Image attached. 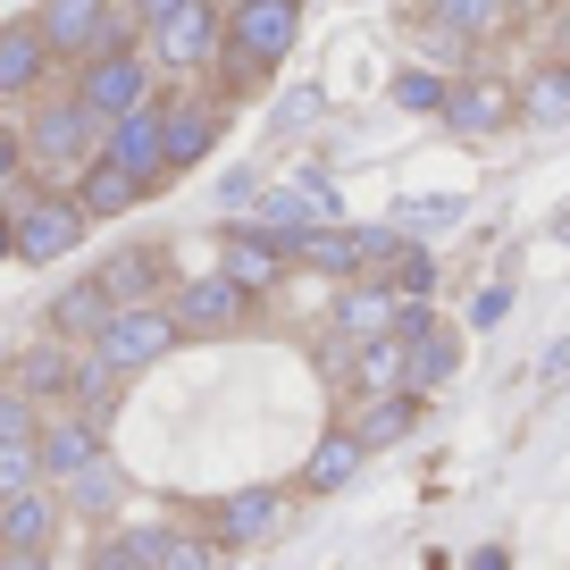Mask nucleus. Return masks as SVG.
<instances>
[{
  "label": "nucleus",
  "mask_w": 570,
  "mask_h": 570,
  "mask_svg": "<svg viewBox=\"0 0 570 570\" xmlns=\"http://www.w3.org/2000/svg\"><path fill=\"white\" fill-rule=\"evenodd\" d=\"M294 42H303V0H244V9H227V42H218L227 92H261Z\"/></svg>",
  "instance_id": "f257e3e1"
},
{
  "label": "nucleus",
  "mask_w": 570,
  "mask_h": 570,
  "mask_svg": "<svg viewBox=\"0 0 570 570\" xmlns=\"http://www.w3.org/2000/svg\"><path fill=\"white\" fill-rule=\"evenodd\" d=\"M177 344L185 336H177V320H168L160 303L151 311H109V327L92 336V361H101L109 377H135V370H151V361H168Z\"/></svg>",
  "instance_id": "f03ea898"
},
{
  "label": "nucleus",
  "mask_w": 570,
  "mask_h": 570,
  "mask_svg": "<svg viewBox=\"0 0 570 570\" xmlns=\"http://www.w3.org/2000/svg\"><path fill=\"white\" fill-rule=\"evenodd\" d=\"M18 142H26V160H42V168H76V177L101 160V126L76 109V92H68V101H42V109H35V126H26Z\"/></svg>",
  "instance_id": "7ed1b4c3"
},
{
  "label": "nucleus",
  "mask_w": 570,
  "mask_h": 570,
  "mask_svg": "<svg viewBox=\"0 0 570 570\" xmlns=\"http://www.w3.org/2000/svg\"><path fill=\"white\" fill-rule=\"evenodd\" d=\"M151 92H142V59L126 51V42H109V51H92L85 68H76V109H85L92 126L126 118V109H142Z\"/></svg>",
  "instance_id": "20e7f679"
},
{
  "label": "nucleus",
  "mask_w": 570,
  "mask_h": 570,
  "mask_svg": "<svg viewBox=\"0 0 570 570\" xmlns=\"http://www.w3.org/2000/svg\"><path fill=\"white\" fill-rule=\"evenodd\" d=\"M35 35L51 59H92L118 42V26H109V0H42L35 9Z\"/></svg>",
  "instance_id": "39448f33"
},
{
  "label": "nucleus",
  "mask_w": 570,
  "mask_h": 570,
  "mask_svg": "<svg viewBox=\"0 0 570 570\" xmlns=\"http://www.w3.org/2000/svg\"><path fill=\"white\" fill-rule=\"evenodd\" d=\"M101 160L151 194V185L168 177V168H160V101H142V109H126V118H109V126H101Z\"/></svg>",
  "instance_id": "423d86ee"
},
{
  "label": "nucleus",
  "mask_w": 570,
  "mask_h": 570,
  "mask_svg": "<svg viewBox=\"0 0 570 570\" xmlns=\"http://www.w3.org/2000/svg\"><path fill=\"white\" fill-rule=\"evenodd\" d=\"M85 462H101V420H85V411H51V420L35 428V470H42V487H68Z\"/></svg>",
  "instance_id": "0eeeda50"
},
{
  "label": "nucleus",
  "mask_w": 570,
  "mask_h": 570,
  "mask_svg": "<svg viewBox=\"0 0 570 570\" xmlns=\"http://www.w3.org/2000/svg\"><path fill=\"white\" fill-rule=\"evenodd\" d=\"M168 320H177V336H227V327L252 320V294H244V285H227V277H185Z\"/></svg>",
  "instance_id": "6e6552de"
},
{
  "label": "nucleus",
  "mask_w": 570,
  "mask_h": 570,
  "mask_svg": "<svg viewBox=\"0 0 570 570\" xmlns=\"http://www.w3.org/2000/svg\"><path fill=\"white\" fill-rule=\"evenodd\" d=\"M277 520H285V495H277V487H235V495L210 503V537H218L227 553L268 546V537H277Z\"/></svg>",
  "instance_id": "1a4fd4ad"
},
{
  "label": "nucleus",
  "mask_w": 570,
  "mask_h": 570,
  "mask_svg": "<svg viewBox=\"0 0 570 570\" xmlns=\"http://www.w3.org/2000/svg\"><path fill=\"white\" fill-rule=\"evenodd\" d=\"M85 227H92V218L76 210L68 194H35L18 210V261H35V268L59 261V252H76V235H85Z\"/></svg>",
  "instance_id": "9d476101"
},
{
  "label": "nucleus",
  "mask_w": 570,
  "mask_h": 570,
  "mask_svg": "<svg viewBox=\"0 0 570 570\" xmlns=\"http://www.w3.org/2000/svg\"><path fill=\"white\" fill-rule=\"evenodd\" d=\"M151 42H160V68L194 76V68H210V59H218V42H227V18H218L210 0H194V9H177L168 26H151Z\"/></svg>",
  "instance_id": "9b49d317"
},
{
  "label": "nucleus",
  "mask_w": 570,
  "mask_h": 570,
  "mask_svg": "<svg viewBox=\"0 0 570 570\" xmlns=\"http://www.w3.org/2000/svg\"><path fill=\"white\" fill-rule=\"evenodd\" d=\"M277 268H285V244H268L261 227H218V277L227 285H244V294H268L277 285Z\"/></svg>",
  "instance_id": "f8f14e48"
},
{
  "label": "nucleus",
  "mask_w": 570,
  "mask_h": 570,
  "mask_svg": "<svg viewBox=\"0 0 570 570\" xmlns=\"http://www.w3.org/2000/svg\"><path fill=\"white\" fill-rule=\"evenodd\" d=\"M218 142V109L210 101H160V168H202Z\"/></svg>",
  "instance_id": "ddd939ff"
},
{
  "label": "nucleus",
  "mask_w": 570,
  "mask_h": 570,
  "mask_svg": "<svg viewBox=\"0 0 570 570\" xmlns=\"http://www.w3.org/2000/svg\"><path fill=\"white\" fill-rule=\"evenodd\" d=\"M436 118H445L453 135H495V126L512 118V92H503V76H453Z\"/></svg>",
  "instance_id": "4468645a"
},
{
  "label": "nucleus",
  "mask_w": 570,
  "mask_h": 570,
  "mask_svg": "<svg viewBox=\"0 0 570 570\" xmlns=\"http://www.w3.org/2000/svg\"><path fill=\"white\" fill-rule=\"evenodd\" d=\"M51 537H59L51 487H35V495H9V503H0V553H51Z\"/></svg>",
  "instance_id": "2eb2a0df"
},
{
  "label": "nucleus",
  "mask_w": 570,
  "mask_h": 570,
  "mask_svg": "<svg viewBox=\"0 0 570 570\" xmlns=\"http://www.w3.org/2000/svg\"><path fill=\"white\" fill-rule=\"evenodd\" d=\"M92 285H101L109 311H151V303H160V252H118Z\"/></svg>",
  "instance_id": "dca6fc26"
},
{
  "label": "nucleus",
  "mask_w": 570,
  "mask_h": 570,
  "mask_svg": "<svg viewBox=\"0 0 570 570\" xmlns=\"http://www.w3.org/2000/svg\"><path fill=\"white\" fill-rule=\"evenodd\" d=\"M428 18L445 26L453 42H495V35H512L520 0H428Z\"/></svg>",
  "instance_id": "f3484780"
},
{
  "label": "nucleus",
  "mask_w": 570,
  "mask_h": 570,
  "mask_svg": "<svg viewBox=\"0 0 570 570\" xmlns=\"http://www.w3.org/2000/svg\"><path fill=\"white\" fill-rule=\"evenodd\" d=\"M361 462H370V453L353 445V428H327L320 445H311V462H303V487L311 495H344V487L361 479Z\"/></svg>",
  "instance_id": "a211bd4d"
},
{
  "label": "nucleus",
  "mask_w": 570,
  "mask_h": 570,
  "mask_svg": "<svg viewBox=\"0 0 570 570\" xmlns=\"http://www.w3.org/2000/svg\"><path fill=\"white\" fill-rule=\"evenodd\" d=\"M42 68H51V51H42L35 18H9L0 26V92H35Z\"/></svg>",
  "instance_id": "6ab92c4d"
},
{
  "label": "nucleus",
  "mask_w": 570,
  "mask_h": 570,
  "mask_svg": "<svg viewBox=\"0 0 570 570\" xmlns=\"http://www.w3.org/2000/svg\"><path fill=\"white\" fill-rule=\"evenodd\" d=\"M101 327H109V303H101V285H92V277H76V285H59V294H51V336L92 344Z\"/></svg>",
  "instance_id": "aec40b11"
},
{
  "label": "nucleus",
  "mask_w": 570,
  "mask_h": 570,
  "mask_svg": "<svg viewBox=\"0 0 570 570\" xmlns=\"http://www.w3.org/2000/svg\"><path fill=\"white\" fill-rule=\"evenodd\" d=\"M76 210H85V218H118V210H142V185L135 177H118V168H109V160H92L85 168V177H76Z\"/></svg>",
  "instance_id": "412c9836"
},
{
  "label": "nucleus",
  "mask_w": 570,
  "mask_h": 570,
  "mask_svg": "<svg viewBox=\"0 0 570 570\" xmlns=\"http://www.w3.org/2000/svg\"><path fill=\"white\" fill-rule=\"evenodd\" d=\"M336 327L353 344H377V336H394V294H377L370 277L361 285H344V303H336Z\"/></svg>",
  "instance_id": "4be33fe9"
},
{
  "label": "nucleus",
  "mask_w": 570,
  "mask_h": 570,
  "mask_svg": "<svg viewBox=\"0 0 570 570\" xmlns=\"http://www.w3.org/2000/svg\"><path fill=\"white\" fill-rule=\"evenodd\" d=\"M512 109H520V118H537V126H570V68H562V59L537 68L529 85L512 92Z\"/></svg>",
  "instance_id": "5701e85b"
},
{
  "label": "nucleus",
  "mask_w": 570,
  "mask_h": 570,
  "mask_svg": "<svg viewBox=\"0 0 570 570\" xmlns=\"http://www.w3.org/2000/svg\"><path fill=\"white\" fill-rule=\"evenodd\" d=\"M118 503H126V479H118V462H109V453H101V462H85V470L68 479V512H85V520H109Z\"/></svg>",
  "instance_id": "b1692460"
},
{
  "label": "nucleus",
  "mask_w": 570,
  "mask_h": 570,
  "mask_svg": "<svg viewBox=\"0 0 570 570\" xmlns=\"http://www.w3.org/2000/svg\"><path fill=\"white\" fill-rule=\"evenodd\" d=\"M411 420H420V403H411V394H377V403L353 420V445H361V453H386L394 436H411Z\"/></svg>",
  "instance_id": "393cba45"
},
{
  "label": "nucleus",
  "mask_w": 570,
  "mask_h": 570,
  "mask_svg": "<svg viewBox=\"0 0 570 570\" xmlns=\"http://www.w3.org/2000/svg\"><path fill=\"white\" fill-rule=\"evenodd\" d=\"M285 261L320 268V277H353V227H311V235H294V244H285Z\"/></svg>",
  "instance_id": "a878e982"
},
{
  "label": "nucleus",
  "mask_w": 570,
  "mask_h": 570,
  "mask_svg": "<svg viewBox=\"0 0 570 570\" xmlns=\"http://www.w3.org/2000/svg\"><path fill=\"white\" fill-rule=\"evenodd\" d=\"M370 285H377V294H403V303H428V294H436V261H428L420 244H403V252H394V261L377 268Z\"/></svg>",
  "instance_id": "bb28decb"
},
{
  "label": "nucleus",
  "mask_w": 570,
  "mask_h": 570,
  "mask_svg": "<svg viewBox=\"0 0 570 570\" xmlns=\"http://www.w3.org/2000/svg\"><path fill=\"white\" fill-rule=\"evenodd\" d=\"M160 553H168V529H118L92 553V570H160Z\"/></svg>",
  "instance_id": "cd10ccee"
},
{
  "label": "nucleus",
  "mask_w": 570,
  "mask_h": 570,
  "mask_svg": "<svg viewBox=\"0 0 570 570\" xmlns=\"http://www.w3.org/2000/svg\"><path fill=\"white\" fill-rule=\"evenodd\" d=\"M445 92H453V76H436V68H403L394 76V109H411V118H436Z\"/></svg>",
  "instance_id": "c85d7f7f"
},
{
  "label": "nucleus",
  "mask_w": 570,
  "mask_h": 570,
  "mask_svg": "<svg viewBox=\"0 0 570 570\" xmlns=\"http://www.w3.org/2000/svg\"><path fill=\"white\" fill-rule=\"evenodd\" d=\"M353 377H361V386H377V394H403V344H394V336L361 344V353H353Z\"/></svg>",
  "instance_id": "c756f323"
},
{
  "label": "nucleus",
  "mask_w": 570,
  "mask_h": 570,
  "mask_svg": "<svg viewBox=\"0 0 570 570\" xmlns=\"http://www.w3.org/2000/svg\"><path fill=\"white\" fill-rule=\"evenodd\" d=\"M59 386H76V353H59V344L18 370V394H26V403H35V394H59Z\"/></svg>",
  "instance_id": "7c9ffc66"
},
{
  "label": "nucleus",
  "mask_w": 570,
  "mask_h": 570,
  "mask_svg": "<svg viewBox=\"0 0 570 570\" xmlns=\"http://www.w3.org/2000/svg\"><path fill=\"white\" fill-rule=\"evenodd\" d=\"M462 210H470L462 194H420L403 210V235H445V227H462Z\"/></svg>",
  "instance_id": "2f4dec72"
},
{
  "label": "nucleus",
  "mask_w": 570,
  "mask_h": 570,
  "mask_svg": "<svg viewBox=\"0 0 570 570\" xmlns=\"http://www.w3.org/2000/svg\"><path fill=\"white\" fill-rule=\"evenodd\" d=\"M35 428H42V411L18 386H0V445H35Z\"/></svg>",
  "instance_id": "473e14b6"
},
{
  "label": "nucleus",
  "mask_w": 570,
  "mask_h": 570,
  "mask_svg": "<svg viewBox=\"0 0 570 570\" xmlns=\"http://www.w3.org/2000/svg\"><path fill=\"white\" fill-rule=\"evenodd\" d=\"M42 470H35V445H0V503L9 495H35Z\"/></svg>",
  "instance_id": "72a5a7b5"
},
{
  "label": "nucleus",
  "mask_w": 570,
  "mask_h": 570,
  "mask_svg": "<svg viewBox=\"0 0 570 570\" xmlns=\"http://www.w3.org/2000/svg\"><path fill=\"white\" fill-rule=\"evenodd\" d=\"M160 570H210V546H202V537H177V529H168V553H160Z\"/></svg>",
  "instance_id": "f704fd0d"
},
{
  "label": "nucleus",
  "mask_w": 570,
  "mask_h": 570,
  "mask_svg": "<svg viewBox=\"0 0 570 570\" xmlns=\"http://www.w3.org/2000/svg\"><path fill=\"white\" fill-rule=\"evenodd\" d=\"M503 311H512V285H487L479 303H470V320H479V327H495V320H503Z\"/></svg>",
  "instance_id": "c9c22d12"
},
{
  "label": "nucleus",
  "mask_w": 570,
  "mask_h": 570,
  "mask_svg": "<svg viewBox=\"0 0 570 570\" xmlns=\"http://www.w3.org/2000/svg\"><path fill=\"white\" fill-rule=\"evenodd\" d=\"M537 386H546V394H553V386H570V344H553V353L537 361Z\"/></svg>",
  "instance_id": "e433bc0d"
},
{
  "label": "nucleus",
  "mask_w": 570,
  "mask_h": 570,
  "mask_svg": "<svg viewBox=\"0 0 570 570\" xmlns=\"http://www.w3.org/2000/svg\"><path fill=\"white\" fill-rule=\"evenodd\" d=\"M18 168H26V142H18V135H9V126H0V185L18 177Z\"/></svg>",
  "instance_id": "4c0bfd02"
},
{
  "label": "nucleus",
  "mask_w": 570,
  "mask_h": 570,
  "mask_svg": "<svg viewBox=\"0 0 570 570\" xmlns=\"http://www.w3.org/2000/svg\"><path fill=\"white\" fill-rule=\"evenodd\" d=\"M177 9H194V0H135V18H142V26H168Z\"/></svg>",
  "instance_id": "58836bf2"
},
{
  "label": "nucleus",
  "mask_w": 570,
  "mask_h": 570,
  "mask_svg": "<svg viewBox=\"0 0 570 570\" xmlns=\"http://www.w3.org/2000/svg\"><path fill=\"white\" fill-rule=\"evenodd\" d=\"M0 570H51V553H0Z\"/></svg>",
  "instance_id": "ea45409f"
},
{
  "label": "nucleus",
  "mask_w": 570,
  "mask_h": 570,
  "mask_svg": "<svg viewBox=\"0 0 570 570\" xmlns=\"http://www.w3.org/2000/svg\"><path fill=\"white\" fill-rule=\"evenodd\" d=\"M553 51H562V68H570V9L553 18Z\"/></svg>",
  "instance_id": "a19ab883"
},
{
  "label": "nucleus",
  "mask_w": 570,
  "mask_h": 570,
  "mask_svg": "<svg viewBox=\"0 0 570 570\" xmlns=\"http://www.w3.org/2000/svg\"><path fill=\"white\" fill-rule=\"evenodd\" d=\"M0 252H18V210H0Z\"/></svg>",
  "instance_id": "79ce46f5"
},
{
  "label": "nucleus",
  "mask_w": 570,
  "mask_h": 570,
  "mask_svg": "<svg viewBox=\"0 0 570 570\" xmlns=\"http://www.w3.org/2000/svg\"><path fill=\"white\" fill-rule=\"evenodd\" d=\"M470 570H512V562H503V553H495V546H487V553H479V562H470Z\"/></svg>",
  "instance_id": "37998d69"
}]
</instances>
